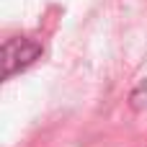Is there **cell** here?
Segmentation results:
<instances>
[{
    "instance_id": "obj_1",
    "label": "cell",
    "mask_w": 147,
    "mask_h": 147,
    "mask_svg": "<svg viewBox=\"0 0 147 147\" xmlns=\"http://www.w3.org/2000/svg\"><path fill=\"white\" fill-rule=\"evenodd\" d=\"M41 54V47L31 39H8L3 47V65H5V78H13L18 70L28 67L36 57Z\"/></svg>"
}]
</instances>
